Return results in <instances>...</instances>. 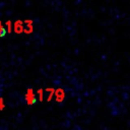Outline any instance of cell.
<instances>
[{
    "label": "cell",
    "mask_w": 130,
    "mask_h": 130,
    "mask_svg": "<svg viewBox=\"0 0 130 130\" xmlns=\"http://www.w3.org/2000/svg\"><path fill=\"white\" fill-rule=\"evenodd\" d=\"M25 101H26V104H27V105H34V104H36L37 98H36V95L34 94V92H32L31 89L27 90V92H26V94H25Z\"/></svg>",
    "instance_id": "1"
},
{
    "label": "cell",
    "mask_w": 130,
    "mask_h": 130,
    "mask_svg": "<svg viewBox=\"0 0 130 130\" xmlns=\"http://www.w3.org/2000/svg\"><path fill=\"white\" fill-rule=\"evenodd\" d=\"M6 36V29L5 27L2 25V23L0 22V38H3Z\"/></svg>",
    "instance_id": "2"
}]
</instances>
